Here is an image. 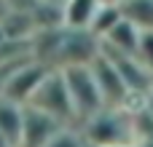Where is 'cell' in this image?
I'll return each instance as SVG.
<instances>
[{
	"label": "cell",
	"instance_id": "6da1fadb",
	"mask_svg": "<svg viewBox=\"0 0 153 147\" xmlns=\"http://www.w3.org/2000/svg\"><path fill=\"white\" fill-rule=\"evenodd\" d=\"M62 72H65V80H67L73 104H75L78 126L105 110V99H102V91L97 86V78H94L91 64H70V67H62Z\"/></svg>",
	"mask_w": 153,
	"mask_h": 147
},
{
	"label": "cell",
	"instance_id": "7a4b0ae2",
	"mask_svg": "<svg viewBox=\"0 0 153 147\" xmlns=\"http://www.w3.org/2000/svg\"><path fill=\"white\" fill-rule=\"evenodd\" d=\"M81 134L86 142L110 147L121 142H134V129H132V115L121 107H105L86 123H81Z\"/></svg>",
	"mask_w": 153,
	"mask_h": 147
},
{
	"label": "cell",
	"instance_id": "3957f363",
	"mask_svg": "<svg viewBox=\"0 0 153 147\" xmlns=\"http://www.w3.org/2000/svg\"><path fill=\"white\" fill-rule=\"evenodd\" d=\"M32 107L48 112L51 118L62 121L65 126H78V115H75V104H73V96H70V88H67V80H65V72L62 70H51L40 88L35 91Z\"/></svg>",
	"mask_w": 153,
	"mask_h": 147
},
{
	"label": "cell",
	"instance_id": "277c9868",
	"mask_svg": "<svg viewBox=\"0 0 153 147\" xmlns=\"http://www.w3.org/2000/svg\"><path fill=\"white\" fill-rule=\"evenodd\" d=\"M51 70H54V67H46V64H40V62H35V59H24V62L8 75L5 88H3V96H5V99H13V102H19V104H30L32 96H35V91L40 88L43 78H46Z\"/></svg>",
	"mask_w": 153,
	"mask_h": 147
},
{
	"label": "cell",
	"instance_id": "5b68a950",
	"mask_svg": "<svg viewBox=\"0 0 153 147\" xmlns=\"http://www.w3.org/2000/svg\"><path fill=\"white\" fill-rule=\"evenodd\" d=\"M91 70H94V78H97V86L102 91V99H105V107H121L126 110L129 104V88L118 72V67L113 64V59L102 51L94 62H91Z\"/></svg>",
	"mask_w": 153,
	"mask_h": 147
},
{
	"label": "cell",
	"instance_id": "8992f818",
	"mask_svg": "<svg viewBox=\"0 0 153 147\" xmlns=\"http://www.w3.org/2000/svg\"><path fill=\"white\" fill-rule=\"evenodd\" d=\"M62 129H67L62 121L51 118L48 112L24 104V131H22V145L19 147H46Z\"/></svg>",
	"mask_w": 153,
	"mask_h": 147
},
{
	"label": "cell",
	"instance_id": "52a82bcc",
	"mask_svg": "<svg viewBox=\"0 0 153 147\" xmlns=\"http://www.w3.org/2000/svg\"><path fill=\"white\" fill-rule=\"evenodd\" d=\"M140 35H143V29L134 24V21H129L126 16L110 29V35L102 40V48H108V51H116V54H129V56H134L137 54V46H140Z\"/></svg>",
	"mask_w": 153,
	"mask_h": 147
},
{
	"label": "cell",
	"instance_id": "ba28073f",
	"mask_svg": "<svg viewBox=\"0 0 153 147\" xmlns=\"http://www.w3.org/2000/svg\"><path fill=\"white\" fill-rule=\"evenodd\" d=\"M100 0H65L62 5V27L67 29H89L97 11H100Z\"/></svg>",
	"mask_w": 153,
	"mask_h": 147
},
{
	"label": "cell",
	"instance_id": "9c48e42d",
	"mask_svg": "<svg viewBox=\"0 0 153 147\" xmlns=\"http://www.w3.org/2000/svg\"><path fill=\"white\" fill-rule=\"evenodd\" d=\"M0 131L8 137L13 147L22 145V131H24V104L0 96Z\"/></svg>",
	"mask_w": 153,
	"mask_h": 147
},
{
	"label": "cell",
	"instance_id": "30bf717a",
	"mask_svg": "<svg viewBox=\"0 0 153 147\" xmlns=\"http://www.w3.org/2000/svg\"><path fill=\"white\" fill-rule=\"evenodd\" d=\"M121 19H124V8H121V3H102L89 29H91L100 40H105V37L110 35V29H113Z\"/></svg>",
	"mask_w": 153,
	"mask_h": 147
},
{
	"label": "cell",
	"instance_id": "8fae6325",
	"mask_svg": "<svg viewBox=\"0 0 153 147\" xmlns=\"http://www.w3.org/2000/svg\"><path fill=\"white\" fill-rule=\"evenodd\" d=\"M124 16L140 29H153V0H124Z\"/></svg>",
	"mask_w": 153,
	"mask_h": 147
},
{
	"label": "cell",
	"instance_id": "7c38bea8",
	"mask_svg": "<svg viewBox=\"0 0 153 147\" xmlns=\"http://www.w3.org/2000/svg\"><path fill=\"white\" fill-rule=\"evenodd\" d=\"M83 134H81V129L78 126H67V129H62L51 142L46 147H83Z\"/></svg>",
	"mask_w": 153,
	"mask_h": 147
},
{
	"label": "cell",
	"instance_id": "4fadbf2b",
	"mask_svg": "<svg viewBox=\"0 0 153 147\" xmlns=\"http://www.w3.org/2000/svg\"><path fill=\"white\" fill-rule=\"evenodd\" d=\"M134 59H137L145 70H151V72H153V29H143Z\"/></svg>",
	"mask_w": 153,
	"mask_h": 147
},
{
	"label": "cell",
	"instance_id": "5bb4252c",
	"mask_svg": "<svg viewBox=\"0 0 153 147\" xmlns=\"http://www.w3.org/2000/svg\"><path fill=\"white\" fill-rule=\"evenodd\" d=\"M0 147H13V145H11V142H8V137H5L3 131H0Z\"/></svg>",
	"mask_w": 153,
	"mask_h": 147
},
{
	"label": "cell",
	"instance_id": "9a60e30c",
	"mask_svg": "<svg viewBox=\"0 0 153 147\" xmlns=\"http://www.w3.org/2000/svg\"><path fill=\"white\" fill-rule=\"evenodd\" d=\"M110 147H137V142H121V145H110Z\"/></svg>",
	"mask_w": 153,
	"mask_h": 147
},
{
	"label": "cell",
	"instance_id": "2e32d148",
	"mask_svg": "<svg viewBox=\"0 0 153 147\" xmlns=\"http://www.w3.org/2000/svg\"><path fill=\"white\" fill-rule=\"evenodd\" d=\"M83 147H102V145H94V142H83Z\"/></svg>",
	"mask_w": 153,
	"mask_h": 147
},
{
	"label": "cell",
	"instance_id": "e0dca14e",
	"mask_svg": "<svg viewBox=\"0 0 153 147\" xmlns=\"http://www.w3.org/2000/svg\"><path fill=\"white\" fill-rule=\"evenodd\" d=\"M100 3H124V0H100Z\"/></svg>",
	"mask_w": 153,
	"mask_h": 147
}]
</instances>
